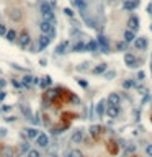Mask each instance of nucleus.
Here are the masks:
<instances>
[{"label": "nucleus", "mask_w": 152, "mask_h": 157, "mask_svg": "<svg viewBox=\"0 0 152 157\" xmlns=\"http://www.w3.org/2000/svg\"><path fill=\"white\" fill-rule=\"evenodd\" d=\"M39 10H41V15L44 16V20H46V22H53V23H54V12H53V7H51L49 3L46 2V0H43V2H41Z\"/></svg>", "instance_id": "1"}, {"label": "nucleus", "mask_w": 152, "mask_h": 157, "mask_svg": "<svg viewBox=\"0 0 152 157\" xmlns=\"http://www.w3.org/2000/svg\"><path fill=\"white\" fill-rule=\"evenodd\" d=\"M39 30H41V33H44V34H47V36H51V34H54V23L43 20V22H41V25H39Z\"/></svg>", "instance_id": "2"}, {"label": "nucleus", "mask_w": 152, "mask_h": 157, "mask_svg": "<svg viewBox=\"0 0 152 157\" xmlns=\"http://www.w3.org/2000/svg\"><path fill=\"white\" fill-rule=\"evenodd\" d=\"M96 43H98V46H100V51L102 52H110V46H108V39H106L105 36H98V41H96Z\"/></svg>", "instance_id": "3"}, {"label": "nucleus", "mask_w": 152, "mask_h": 157, "mask_svg": "<svg viewBox=\"0 0 152 157\" xmlns=\"http://www.w3.org/2000/svg\"><path fill=\"white\" fill-rule=\"evenodd\" d=\"M124 64H126L128 67H137V59L134 57L131 52H128V54L124 56Z\"/></svg>", "instance_id": "4"}, {"label": "nucleus", "mask_w": 152, "mask_h": 157, "mask_svg": "<svg viewBox=\"0 0 152 157\" xmlns=\"http://www.w3.org/2000/svg\"><path fill=\"white\" fill-rule=\"evenodd\" d=\"M36 142H38V146H41V147H47V144H49V138H47L44 132H41V134H38Z\"/></svg>", "instance_id": "5"}, {"label": "nucleus", "mask_w": 152, "mask_h": 157, "mask_svg": "<svg viewBox=\"0 0 152 157\" xmlns=\"http://www.w3.org/2000/svg\"><path fill=\"white\" fill-rule=\"evenodd\" d=\"M82 139H84V131L82 129L74 131V134H72V142H74V144H80Z\"/></svg>", "instance_id": "6"}, {"label": "nucleus", "mask_w": 152, "mask_h": 157, "mask_svg": "<svg viewBox=\"0 0 152 157\" xmlns=\"http://www.w3.org/2000/svg\"><path fill=\"white\" fill-rule=\"evenodd\" d=\"M0 157H15V152H13L12 147H8V146H3V147L0 149Z\"/></svg>", "instance_id": "7"}, {"label": "nucleus", "mask_w": 152, "mask_h": 157, "mask_svg": "<svg viewBox=\"0 0 152 157\" xmlns=\"http://www.w3.org/2000/svg\"><path fill=\"white\" fill-rule=\"evenodd\" d=\"M18 39H20V46H22V48H26V46L30 44V34L26 33V31H23V33L20 34Z\"/></svg>", "instance_id": "8"}, {"label": "nucleus", "mask_w": 152, "mask_h": 157, "mask_svg": "<svg viewBox=\"0 0 152 157\" xmlns=\"http://www.w3.org/2000/svg\"><path fill=\"white\" fill-rule=\"evenodd\" d=\"M106 115H108L110 118H116L119 115V108L118 106H113V105H110L108 108H106V111H105Z\"/></svg>", "instance_id": "9"}, {"label": "nucleus", "mask_w": 152, "mask_h": 157, "mask_svg": "<svg viewBox=\"0 0 152 157\" xmlns=\"http://www.w3.org/2000/svg\"><path fill=\"white\" fill-rule=\"evenodd\" d=\"M119 102H121V98H119L118 93H110V95H108V103H110V105H113V106H118Z\"/></svg>", "instance_id": "10"}, {"label": "nucleus", "mask_w": 152, "mask_h": 157, "mask_svg": "<svg viewBox=\"0 0 152 157\" xmlns=\"http://www.w3.org/2000/svg\"><path fill=\"white\" fill-rule=\"evenodd\" d=\"M128 26H129L131 31H136L137 28H139V20H137L136 16H131V18L128 20Z\"/></svg>", "instance_id": "11"}, {"label": "nucleus", "mask_w": 152, "mask_h": 157, "mask_svg": "<svg viewBox=\"0 0 152 157\" xmlns=\"http://www.w3.org/2000/svg\"><path fill=\"white\" fill-rule=\"evenodd\" d=\"M49 43H51V38L47 36V34H43V36L39 38V43H38V46H39V49H44V48H46Z\"/></svg>", "instance_id": "12"}, {"label": "nucleus", "mask_w": 152, "mask_h": 157, "mask_svg": "<svg viewBox=\"0 0 152 157\" xmlns=\"http://www.w3.org/2000/svg\"><path fill=\"white\" fill-rule=\"evenodd\" d=\"M134 46H136L137 49H146L147 48V39L146 38H137V39L134 41Z\"/></svg>", "instance_id": "13"}, {"label": "nucleus", "mask_w": 152, "mask_h": 157, "mask_svg": "<svg viewBox=\"0 0 152 157\" xmlns=\"http://www.w3.org/2000/svg\"><path fill=\"white\" fill-rule=\"evenodd\" d=\"M137 5H139V0H126L124 2V8L126 10H134Z\"/></svg>", "instance_id": "14"}, {"label": "nucleus", "mask_w": 152, "mask_h": 157, "mask_svg": "<svg viewBox=\"0 0 152 157\" xmlns=\"http://www.w3.org/2000/svg\"><path fill=\"white\" fill-rule=\"evenodd\" d=\"M105 105H106V103H105V100H102V102L96 105V115H98L100 118H102L103 115H105V111H106V110H105Z\"/></svg>", "instance_id": "15"}, {"label": "nucleus", "mask_w": 152, "mask_h": 157, "mask_svg": "<svg viewBox=\"0 0 152 157\" xmlns=\"http://www.w3.org/2000/svg\"><path fill=\"white\" fill-rule=\"evenodd\" d=\"M136 38H134V31H131V30H126L124 31V41L126 43H131V41H134Z\"/></svg>", "instance_id": "16"}, {"label": "nucleus", "mask_w": 152, "mask_h": 157, "mask_svg": "<svg viewBox=\"0 0 152 157\" xmlns=\"http://www.w3.org/2000/svg\"><path fill=\"white\" fill-rule=\"evenodd\" d=\"M25 132L28 138H38V134H39V131L34 129V128H28V129H25Z\"/></svg>", "instance_id": "17"}, {"label": "nucleus", "mask_w": 152, "mask_h": 157, "mask_svg": "<svg viewBox=\"0 0 152 157\" xmlns=\"http://www.w3.org/2000/svg\"><path fill=\"white\" fill-rule=\"evenodd\" d=\"M67 46H69V41H64V43H61L59 46H57L56 52H57V54H64V51L67 49Z\"/></svg>", "instance_id": "18"}, {"label": "nucleus", "mask_w": 152, "mask_h": 157, "mask_svg": "<svg viewBox=\"0 0 152 157\" xmlns=\"http://www.w3.org/2000/svg\"><path fill=\"white\" fill-rule=\"evenodd\" d=\"M31 83H34V77H33V75H25V77H23V85L30 87Z\"/></svg>", "instance_id": "19"}, {"label": "nucleus", "mask_w": 152, "mask_h": 157, "mask_svg": "<svg viewBox=\"0 0 152 157\" xmlns=\"http://www.w3.org/2000/svg\"><path fill=\"white\" fill-rule=\"evenodd\" d=\"M100 132H102V128H100V126H96V124L90 128V134L93 136V138H98V136H100Z\"/></svg>", "instance_id": "20"}, {"label": "nucleus", "mask_w": 152, "mask_h": 157, "mask_svg": "<svg viewBox=\"0 0 152 157\" xmlns=\"http://www.w3.org/2000/svg\"><path fill=\"white\" fill-rule=\"evenodd\" d=\"M5 36H7V39H8L10 43H13V41L16 39V33H15L13 30H8V31H7V34H5Z\"/></svg>", "instance_id": "21"}, {"label": "nucleus", "mask_w": 152, "mask_h": 157, "mask_svg": "<svg viewBox=\"0 0 152 157\" xmlns=\"http://www.w3.org/2000/svg\"><path fill=\"white\" fill-rule=\"evenodd\" d=\"M85 49H88V51H96V49H98V43H96V41H90L88 44H85Z\"/></svg>", "instance_id": "22"}, {"label": "nucleus", "mask_w": 152, "mask_h": 157, "mask_svg": "<svg viewBox=\"0 0 152 157\" xmlns=\"http://www.w3.org/2000/svg\"><path fill=\"white\" fill-rule=\"evenodd\" d=\"M105 71H106V64H100L93 69V74H103Z\"/></svg>", "instance_id": "23"}, {"label": "nucleus", "mask_w": 152, "mask_h": 157, "mask_svg": "<svg viewBox=\"0 0 152 157\" xmlns=\"http://www.w3.org/2000/svg\"><path fill=\"white\" fill-rule=\"evenodd\" d=\"M72 49H74V52H79V51L85 49V44L82 43V41H79V43H75V44H74V48H72Z\"/></svg>", "instance_id": "24"}, {"label": "nucleus", "mask_w": 152, "mask_h": 157, "mask_svg": "<svg viewBox=\"0 0 152 157\" xmlns=\"http://www.w3.org/2000/svg\"><path fill=\"white\" fill-rule=\"evenodd\" d=\"M72 5H75L77 8H80V10L85 8V2L84 0H72Z\"/></svg>", "instance_id": "25"}, {"label": "nucleus", "mask_w": 152, "mask_h": 157, "mask_svg": "<svg viewBox=\"0 0 152 157\" xmlns=\"http://www.w3.org/2000/svg\"><path fill=\"white\" fill-rule=\"evenodd\" d=\"M28 157H41V156L36 149H31V151H28Z\"/></svg>", "instance_id": "26"}, {"label": "nucleus", "mask_w": 152, "mask_h": 157, "mask_svg": "<svg viewBox=\"0 0 152 157\" xmlns=\"http://www.w3.org/2000/svg\"><path fill=\"white\" fill-rule=\"evenodd\" d=\"M51 85V77H44V80L41 82V87H47Z\"/></svg>", "instance_id": "27"}, {"label": "nucleus", "mask_w": 152, "mask_h": 157, "mask_svg": "<svg viewBox=\"0 0 152 157\" xmlns=\"http://www.w3.org/2000/svg\"><path fill=\"white\" fill-rule=\"evenodd\" d=\"M12 18H13V20H20V18H22V15H20L18 10H15V12L12 13Z\"/></svg>", "instance_id": "28"}, {"label": "nucleus", "mask_w": 152, "mask_h": 157, "mask_svg": "<svg viewBox=\"0 0 152 157\" xmlns=\"http://www.w3.org/2000/svg\"><path fill=\"white\" fill-rule=\"evenodd\" d=\"M146 154L149 156V157H152V144H147L146 146Z\"/></svg>", "instance_id": "29"}, {"label": "nucleus", "mask_w": 152, "mask_h": 157, "mask_svg": "<svg viewBox=\"0 0 152 157\" xmlns=\"http://www.w3.org/2000/svg\"><path fill=\"white\" fill-rule=\"evenodd\" d=\"M3 34H7V26L0 25V36H3Z\"/></svg>", "instance_id": "30"}, {"label": "nucleus", "mask_w": 152, "mask_h": 157, "mask_svg": "<svg viewBox=\"0 0 152 157\" xmlns=\"http://www.w3.org/2000/svg\"><path fill=\"white\" fill-rule=\"evenodd\" d=\"M70 154L74 156V157H84V156H82V152H80V151H72Z\"/></svg>", "instance_id": "31"}, {"label": "nucleus", "mask_w": 152, "mask_h": 157, "mask_svg": "<svg viewBox=\"0 0 152 157\" xmlns=\"http://www.w3.org/2000/svg\"><path fill=\"white\" fill-rule=\"evenodd\" d=\"M28 147H30L28 144H23V146H22V154H25V152H28V151H30Z\"/></svg>", "instance_id": "32"}, {"label": "nucleus", "mask_w": 152, "mask_h": 157, "mask_svg": "<svg viewBox=\"0 0 152 157\" xmlns=\"http://www.w3.org/2000/svg\"><path fill=\"white\" fill-rule=\"evenodd\" d=\"M123 87H124V89H129V87H133V82H129V80H128V82L123 83Z\"/></svg>", "instance_id": "33"}, {"label": "nucleus", "mask_w": 152, "mask_h": 157, "mask_svg": "<svg viewBox=\"0 0 152 157\" xmlns=\"http://www.w3.org/2000/svg\"><path fill=\"white\" fill-rule=\"evenodd\" d=\"M22 110H23V113H25L26 116H30V113H31V111H30V108H25V106H22Z\"/></svg>", "instance_id": "34"}, {"label": "nucleus", "mask_w": 152, "mask_h": 157, "mask_svg": "<svg viewBox=\"0 0 152 157\" xmlns=\"http://www.w3.org/2000/svg\"><path fill=\"white\" fill-rule=\"evenodd\" d=\"M64 13H65V15H67V16H72V15H74L70 8H65V10H64Z\"/></svg>", "instance_id": "35"}, {"label": "nucleus", "mask_w": 152, "mask_h": 157, "mask_svg": "<svg viewBox=\"0 0 152 157\" xmlns=\"http://www.w3.org/2000/svg\"><path fill=\"white\" fill-rule=\"evenodd\" d=\"M126 44H128L126 41H124V43H119L118 44V49H124V46H126Z\"/></svg>", "instance_id": "36"}, {"label": "nucleus", "mask_w": 152, "mask_h": 157, "mask_svg": "<svg viewBox=\"0 0 152 157\" xmlns=\"http://www.w3.org/2000/svg\"><path fill=\"white\" fill-rule=\"evenodd\" d=\"M144 75H146L144 72H139V74H137V79H139V80H142V79H144Z\"/></svg>", "instance_id": "37"}, {"label": "nucleus", "mask_w": 152, "mask_h": 157, "mask_svg": "<svg viewBox=\"0 0 152 157\" xmlns=\"http://www.w3.org/2000/svg\"><path fill=\"white\" fill-rule=\"evenodd\" d=\"M106 77H108V79H113V77H115V72H108V74H106Z\"/></svg>", "instance_id": "38"}, {"label": "nucleus", "mask_w": 152, "mask_h": 157, "mask_svg": "<svg viewBox=\"0 0 152 157\" xmlns=\"http://www.w3.org/2000/svg\"><path fill=\"white\" fill-rule=\"evenodd\" d=\"M13 87H22V83H20V82H16V80H13Z\"/></svg>", "instance_id": "39"}, {"label": "nucleus", "mask_w": 152, "mask_h": 157, "mask_svg": "<svg viewBox=\"0 0 152 157\" xmlns=\"http://www.w3.org/2000/svg\"><path fill=\"white\" fill-rule=\"evenodd\" d=\"M5 95H7V93H5V92H2V93H0V102H2V100H3V98H5Z\"/></svg>", "instance_id": "40"}, {"label": "nucleus", "mask_w": 152, "mask_h": 157, "mask_svg": "<svg viewBox=\"0 0 152 157\" xmlns=\"http://www.w3.org/2000/svg\"><path fill=\"white\" fill-rule=\"evenodd\" d=\"M79 83H80L82 87H87V82H84V80H79Z\"/></svg>", "instance_id": "41"}, {"label": "nucleus", "mask_w": 152, "mask_h": 157, "mask_svg": "<svg viewBox=\"0 0 152 157\" xmlns=\"http://www.w3.org/2000/svg\"><path fill=\"white\" fill-rule=\"evenodd\" d=\"M5 83H7L5 80H3V79H0V87H5Z\"/></svg>", "instance_id": "42"}, {"label": "nucleus", "mask_w": 152, "mask_h": 157, "mask_svg": "<svg viewBox=\"0 0 152 157\" xmlns=\"http://www.w3.org/2000/svg\"><path fill=\"white\" fill-rule=\"evenodd\" d=\"M0 134H2V136H5V129H0Z\"/></svg>", "instance_id": "43"}, {"label": "nucleus", "mask_w": 152, "mask_h": 157, "mask_svg": "<svg viewBox=\"0 0 152 157\" xmlns=\"http://www.w3.org/2000/svg\"><path fill=\"white\" fill-rule=\"evenodd\" d=\"M67 157H74V156H72V154H67Z\"/></svg>", "instance_id": "44"}, {"label": "nucleus", "mask_w": 152, "mask_h": 157, "mask_svg": "<svg viewBox=\"0 0 152 157\" xmlns=\"http://www.w3.org/2000/svg\"><path fill=\"white\" fill-rule=\"evenodd\" d=\"M51 157H57V156H56V154H54V156H51Z\"/></svg>", "instance_id": "45"}, {"label": "nucleus", "mask_w": 152, "mask_h": 157, "mask_svg": "<svg viewBox=\"0 0 152 157\" xmlns=\"http://www.w3.org/2000/svg\"><path fill=\"white\" fill-rule=\"evenodd\" d=\"M133 157H139V156H133Z\"/></svg>", "instance_id": "46"}, {"label": "nucleus", "mask_w": 152, "mask_h": 157, "mask_svg": "<svg viewBox=\"0 0 152 157\" xmlns=\"http://www.w3.org/2000/svg\"><path fill=\"white\" fill-rule=\"evenodd\" d=\"M151 30H152V26H151Z\"/></svg>", "instance_id": "47"}]
</instances>
